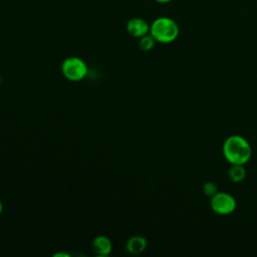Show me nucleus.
Returning a JSON list of instances; mask_svg holds the SVG:
<instances>
[{
    "label": "nucleus",
    "instance_id": "obj_1",
    "mask_svg": "<svg viewBox=\"0 0 257 257\" xmlns=\"http://www.w3.org/2000/svg\"><path fill=\"white\" fill-rule=\"evenodd\" d=\"M222 152L225 159L231 165H245L250 161L252 156L250 144L239 135L229 136L223 144Z\"/></svg>",
    "mask_w": 257,
    "mask_h": 257
},
{
    "label": "nucleus",
    "instance_id": "obj_2",
    "mask_svg": "<svg viewBox=\"0 0 257 257\" xmlns=\"http://www.w3.org/2000/svg\"><path fill=\"white\" fill-rule=\"evenodd\" d=\"M150 34L159 43L168 44L175 41L180 34L178 23L171 17L161 16L150 24Z\"/></svg>",
    "mask_w": 257,
    "mask_h": 257
},
{
    "label": "nucleus",
    "instance_id": "obj_3",
    "mask_svg": "<svg viewBox=\"0 0 257 257\" xmlns=\"http://www.w3.org/2000/svg\"><path fill=\"white\" fill-rule=\"evenodd\" d=\"M63 76L72 82H77L85 78L88 72L86 62L78 56L66 57L60 66Z\"/></svg>",
    "mask_w": 257,
    "mask_h": 257
},
{
    "label": "nucleus",
    "instance_id": "obj_4",
    "mask_svg": "<svg viewBox=\"0 0 257 257\" xmlns=\"http://www.w3.org/2000/svg\"><path fill=\"white\" fill-rule=\"evenodd\" d=\"M211 209L218 215H230L236 209L237 203L235 198L226 192H217L211 197Z\"/></svg>",
    "mask_w": 257,
    "mask_h": 257
},
{
    "label": "nucleus",
    "instance_id": "obj_5",
    "mask_svg": "<svg viewBox=\"0 0 257 257\" xmlns=\"http://www.w3.org/2000/svg\"><path fill=\"white\" fill-rule=\"evenodd\" d=\"M125 28L127 33L135 38H141L150 33V24L141 17L131 18L126 22Z\"/></svg>",
    "mask_w": 257,
    "mask_h": 257
},
{
    "label": "nucleus",
    "instance_id": "obj_6",
    "mask_svg": "<svg viewBox=\"0 0 257 257\" xmlns=\"http://www.w3.org/2000/svg\"><path fill=\"white\" fill-rule=\"evenodd\" d=\"M92 249L99 256H108L112 251V244L108 237L98 235L92 241Z\"/></svg>",
    "mask_w": 257,
    "mask_h": 257
},
{
    "label": "nucleus",
    "instance_id": "obj_7",
    "mask_svg": "<svg viewBox=\"0 0 257 257\" xmlns=\"http://www.w3.org/2000/svg\"><path fill=\"white\" fill-rule=\"evenodd\" d=\"M148 242L147 239L143 236H133L131 237L125 244V250L131 254H140L144 252L147 248Z\"/></svg>",
    "mask_w": 257,
    "mask_h": 257
},
{
    "label": "nucleus",
    "instance_id": "obj_8",
    "mask_svg": "<svg viewBox=\"0 0 257 257\" xmlns=\"http://www.w3.org/2000/svg\"><path fill=\"white\" fill-rule=\"evenodd\" d=\"M228 177L233 183H240L246 177V170L244 165L233 164L228 170Z\"/></svg>",
    "mask_w": 257,
    "mask_h": 257
},
{
    "label": "nucleus",
    "instance_id": "obj_9",
    "mask_svg": "<svg viewBox=\"0 0 257 257\" xmlns=\"http://www.w3.org/2000/svg\"><path fill=\"white\" fill-rule=\"evenodd\" d=\"M140 41H139V45H140V48L143 50V51H150L154 48L155 44H156V40L155 38L149 33L141 38H139Z\"/></svg>",
    "mask_w": 257,
    "mask_h": 257
},
{
    "label": "nucleus",
    "instance_id": "obj_10",
    "mask_svg": "<svg viewBox=\"0 0 257 257\" xmlns=\"http://www.w3.org/2000/svg\"><path fill=\"white\" fill-rule=\"evenodd\" d=\"M203 192L206 196H209V197H212L214 196L217 192H218V188L216 186V184L214 182H206L204 185H203Z\"/></svg>",
    "mask_w": 257,
    "mask_h": 257
},
{
    "label": "nucleus",
    "instance_id": "obj_11",
    "mask_svg": "<svg viewBox=\"0 0 257 257\" xmlns=\"http://www.w3.org/2000/svg\"><path fill=\"white\" fill-rule=\"evenodd\" d=\"M54 257H69L70 255L68 253H64V252H57L55 254H53Z\"/></svg>",
    "mask_w": 257,
    "mask_h": 257
},
{
    "label": "nucleus",
    "instance_id": "obj_12",
    "mask_svg": "<svg viewBox=\"0 0 257 257\" xmlns=\"http://www.w3.org/2000/svg\"><path fill=\"white\" fill-rule=\"evenodd\" d=\"M154 1H156V2H158V3H160V4H166V3L171 2L172 0H154Z\"/></svg>",
    "mask_w": 257,
    "mask_h": 257
},
{
    "label": "nucleus",
    "instance_id": "obj_13",
    "mask_svg": "<svg viewBox=\"0 0 257 257\" xmlns=\"http://www.w3.org/2000/svg\"><path fill=\"white\" fill-rule=\"evenodd\" d=\"M2 212H3V204H2V202L0 200V215L2 214Z\"/></svg>",
    "mask_w": 257,
    "mask_h": 257
},
{
    "label": "nucleus",
    "instance_id": "obj_14",
    "mask_svg": "<svg viewBox=\"0 0 257 257\" xmlns=\"http://www.w3.org/2000/svg\"><path fill=\"white\" fill-rule=\"evenodd\" d=\"M1 81H2V77H1V75H0V83H1Z\"/></svg>",
    "mask_w": 257,
    "mask_h": 257
},
{
    "label": "nucleus",
    "instance_id": "obj_15",
    "mask_svg": "<svg viewBox=\"0 0 257 257\" xmlns=\"http://www.w3.org/2000/svg\"><path fill=\"white\" fill-rule=\"evenodd\" d=\"M0 1H1V0H0Z\"/></svg>",
    "mask_w": 257,
    "mask_h": 257
}]
</instances>
